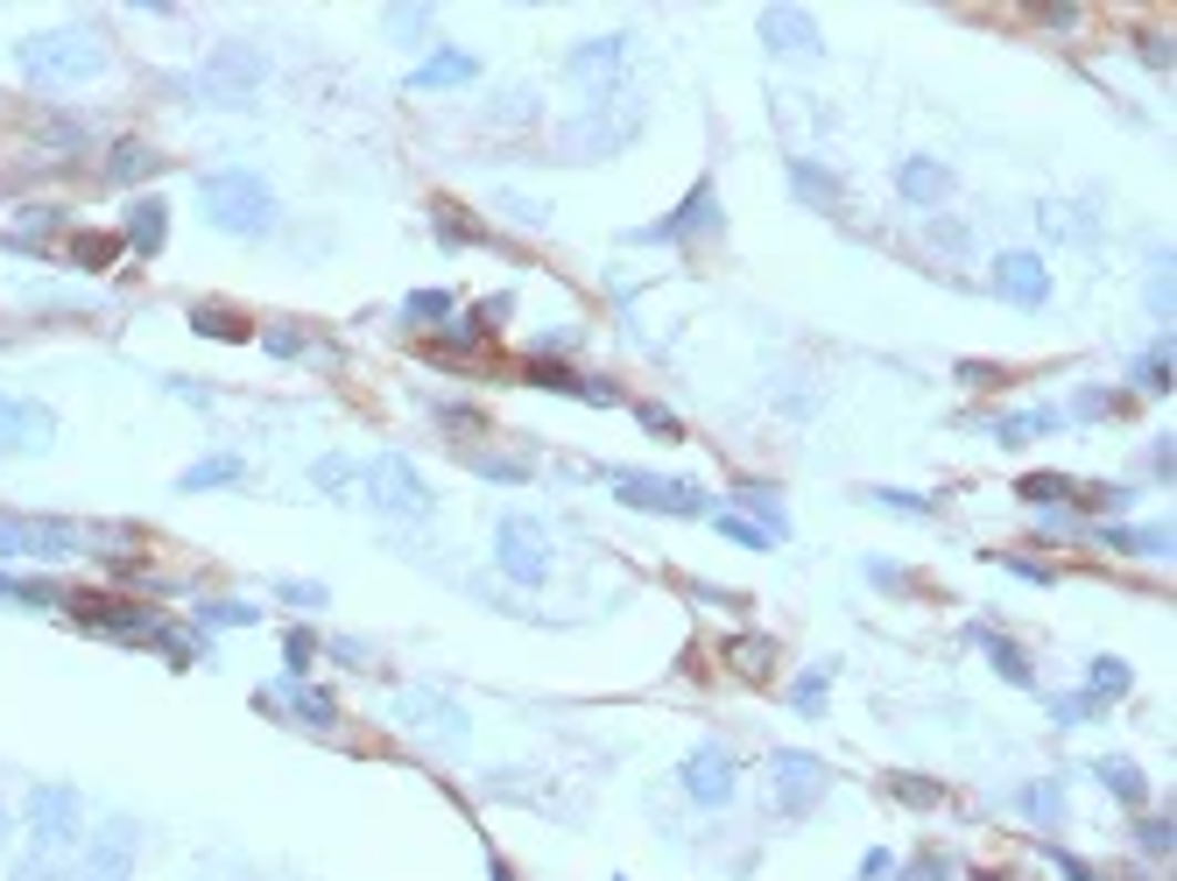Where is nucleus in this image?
Listing matches in <instances>:
<instances>
[{"instance_id": "nucleus-1", "label": "nucleus", "mask_w": 1177, "mask_h": 881, "mask_svg": "<svg viewBox=\"0 0 1177 881\" xmlns=\"http://www.w3.org/2000/svg\"><path fill=\"white\" fill-rule=\"evenodd\" d=\"M14 64H22L29 85H85L113 64V50L92 22H64V29H43V35H22V43H14Z\"/></svg>"}, {"instance_id": "nucleus-2", "label": "nucleus", "mask_w": 1177, "mask_h": 881, "mask_svg": "<svg viewBox=\"0 0 1177 881\" xmlns=\"http://www.w3.org/2000/svg\"><path fill=\"white\" fill-rule=\"evenodd\" d=\"M198 213L205 226H219L234 240H261L276 226V190H268L261 169H211L198 184Z\"/></svg>"}, {"instance_id": "nucleus-3", "label": "nucleus", "mask_w": 1177, "mask_h": 881, "mask_svg": "<svg viewBox=\"0 0 1177 881\" xmlns=\"http://www.w3.org/2000/svg\"><path fill=\"white\" fill-rule=\"evenodd\" d=\"M613 494H621L628 508H649V515H705V487H691V480H670V473H628V466H613Z\"/></svg>"}, {"instance_id": "nucleus-4", "label": "nucleus", "mask_w": 1177, "mask_h": 881, "mask_svg": "<svg viewBox=\"0 0 1177 881\" xmlns=\"http://www.w3.org/2000/svg\"><path fill=\"white\" fill-rule=\"evenodd\" d=\"M268 79V56L261 50H247V43H219L211 50V64H205V100H219V106H247L261 92Z\"/></svg>"}, {"instance_id": "nucleus-5", "label": "nucleus", "mask_w": 1177, "mask_h": 881, "mask_svg": "<svg viewBox=\"0 0 1177 881\" xmlns=\"http://www.w3.org/2000/svg\"><path fill=\"white\" fill-rule=\"evenodd\" d=\"M360 487H366V501L389 508V515H423V508H431V480H423L410 458H395V452L374 458V466L360 473Z\"/></svg>"}, {"instance_id": "nucleus-6", "label": "nucleus", "mask_w": 1177, "mask_h": 881, "mask_svg": "<svg viewBox=\"0 0 1177 881\" xmlns=\"http://www.w3.org/2000/svg\"><path fill=\"white\" fill-rule=\"evenodd\" d=\"M494 564L508 571L515 585H544V579H550V543H544V529L523 522V515H508V522L494 529Z\"/></svg>"}, {"instance_id": "nucleus-7", "label": "nucleus", "mask_w": 1177, "mask_h": 881, "mask_svg": "<svg viewBox=\"0 0 1177 881\" xmlns=\"http://www.w3.org/2000/svg\"><path fill=\"white\" fill-rule=\"evenodd\" d=\"M134 847H142V818H127V811L106 818V832L85 847L71 881H134Z\"/></svg>"}, {"instance_id": "nucleus-8", "label": "nucleus", "mask_w": 1177, "mask_h": 881, "mask_svg": "<svg viewBox=\"0 0 1177 881\" xmlns=\"http://www.w3.org/2000/svg\"><path fill=\"white\" fill-rule=\"evenodd\" d=\"M825 782H833V776H825L818 755H797V748H789V755H768V790H776V811H783V818H804V811L825 797Z\"/></svg>"}, {"instance_id": "nucleus-9", "label": "nucleus", "mask_w": 1177, "mask_h": 881, "mask_svg": "<svg viewBox=\"0 0 1177 881\" xmlns=\"http://www.w3.org/2000/svg\"><path fill=\"white\" fill-rule=\"evenodd\" d=\"M85 826V797L71 790V782H43V790L29 797V832H35V847H71Z\"/></svg>"}, {"instance_id": "nucleus-10", "label": "nucleus", "mask_w": 1177, "mask_h": 881, "mask_svg": "<svg viewBox=\"0 0 1177 881\" xmlns=\"http://www.w3.org/2000/svg\"><path fill=\"white\" fill-rule=\"evenodd\" d=\"M988 282H994V290L1009 297V303H1022V311L1051 303V268H1044V255H1036V247H1009V255H994Z\"/></svg>"}, {"instance_id": "nucleus-11", "label": "nucleus", "mask_w": 1177, "mask_h": 881, "mask_svg": "<svg viewBox=\"0 0 1177 881\" xmlns=\"http://www.w3.org/2000/svg\"><path fill=\"white\" fill-rule=\"evenodd\" d=\"M85 550V536L71 522H22V515H0V558H71Z\"/></svg>"}, {"instance_id": "nucleus-12", "label": "nucleus", "mask_w": 1177, "mask_h": 881, "mask_svg": "<svg viewBox=\"0 0 1177 881\" xmlns=\"http://www.w3.org/2000/svg\"><path fill=\"white\" fill-rule=\"evenodd\" d=\"M691 234H720V198H712V184H699L678 213H670L663 226H649L642 240H649V247H678V240H691Z\"/></svg>"}, {"instance_id": "nucleus-13", "label": "nucleus", "mask_w": 1177, "mask_h": 881, "mask_svg": "<svg viewBox=\"0 0 1177 881\" xmlns=\"http://www.w3.org/2000/svg\"><path fill=\"white\" fill-rule=\"evenodd\" d=\"M50 410L43 402H22V395H8L0 388V452H35V445H50Z\"/></svg>"}, {"instance_id": "nucleus-14", "label": "nucleus", "mask_w": 1177, "mask_h": 881, "mask_svg": "<svg viewBox=\"0 0 1177 881\" xmlns=\"http://www.w3.org/2000/svg\"><path fill=\"white\" fill-rule=\"evenodd\" d=\"M395 713L410 719V726H437L452 748H466V740H473V719L458 713L452 698H437V692H402V698H395Z\"/></svg>"}, {"instance_id": "nucleus-15", "label": "nucleus", "mask_w": 1177, "mask_h": 881, "mask_svg": "<svg viewBox=\"0 0 1177 881\" xmlns=\"http://www.w3.org/2000/svg\"><path fill=\"white\" fill-rule=\"evenodd\" d=\"M733 782H741V769H733V755H720V748H699L684 761V790L705 804V811H720V804L733 797Z\"/></svg>"}, {"instance_id": "nucleus-16", "label": "nucleus", "mask_w": 1177, "mask_h": 881, "mask_svg": "<svg viewBox=\"0 0 1177 881\" xmlns=\"http://www.w3.org/2000/svg\"><path fill=\"white\" fill-rule=\"evenodd\" d=\"M896 190H902L910 205H923V213H938V205L952 198V169H944L938 156H910V163L896 169Z\"/></svg>"}, {"instance_id": "nucleus-17", "label": "nucleus", "mask_w": 1177, "mask_h": 881, "mask_svg": "<svg viewBox=\"0 0 1177 881\" xmlns=\"http://www.w3.org/2000/svg\"><path fill=\"white\" fill-rule=\"evenodd\" d=\"M762 43H768V50H818L825 35H818V22H812L804 8H768V14H762Z\"/></svg>"}, {"instance_id": "nucleus-18", "label": "nucleus", "mask_w": 1177, "mask_h": 881, "mask_svg": "<svg viewBox=\"0 0 1177 881\" xmlns=\"http://www.w3.org/2000/svg\"><path fill=\"white\" fill-rule=\"evenodd\" d=\"M473 79H479V64L466 50H437V56H423V64H416L410 85L416 92H452V85H473Z\"/></svg>"}, {"instance_id": "nucleus-19", "label": "nucleus", "mask_w": 1177, "mask_h": 881, "mask_svg": "<svg viewBox=\"0 0 1177 881\" xmlns=\"http://www.w3.org/2000/svg\"><path fill=\"white\" fill-rule=\"evenodd\" d=\"M628 56V35H607V43H578L571 50V71L586 85H600V92H613V64Z\"/></svg>"}, {"instance_id": "nucleus-20", "label": "nucleus", "mask_w": 1177, "mask_h": 881, "mask_svg": "<svg viewBox=\"0 0 1177 881\" xmlns=\"http://www.w3.org/2000/svg\"><path fill=\"white\" fill-rule=\"evenodd\" d=\"M1099 543H1114V550H1135V558H1170V529L1164 522H1107V529H1093Z\"/></svg>"}, {"instance_id": "nucleus-21", "label": "nucleus", "mask_w": 1177, "mask_h": 881, "mask_svg": "<svg viewBox=\"0 0 1177 881\" xmlns=\"http://www.w3.org/2000/svg\"><path fill=\"white\" fill-rule=\"evenodd\" d=\"M282 698H289V713H297L303 726H332V719H339L332 692H303V684H268V698H261V705H268V713H276Z\"/></svg>"}, {"instance_id": "nucleus-22", "label": "nucleus", "mask_w": 1177, "mask_h": 881, "mask_svg": "<svg viewBox=\"0 0 1177 881\" xmlns=\"http://www.w3.org/2000/svg\"><path fill=\"white\" fill-rule=\"evenodd\" d=\"M1093 776H1099V782H1107V790H1114V797H1122V804H1128V811H1143V804H1149V776H1143V769H1135V761H1122V755H1099V761H1093Z\"/></svg>"}, {"instance_id": "nucleus-23", "label": "nucleus", "mask_w": 1177, "mask_h": 881, "mask_svg": "<svg viewBox=\"0 0 1177 881\" xmlns=\"http://www.w3.org/2000/svg\"><path fill=\"white\" fill-rule=\"evenodd\" d=\"M163 234H169V213H163V198H142V205L127 213V247H134V255H156V247H163Z\"/></svg>"}, {"instance_id": "nucleus-24", "label": "nucleus", "mask_w": 1177, "mask_h": 881, "mask_svg": "<svg viewBox=\"0 0 1177 881\" xmlns=\"http://www.w3.org/2000/svg\"><path fill=\"white\" fill-rule=\"evenodd\" d=\"M789 184H797L804 205H839V169H825V163H812V156L789 163Z\"/></svg>"}, {"instance_id": "nucleus-25", "label": "nucleus", "mask_w": 1177, "mask_h": 881, "mask_svg": "<svg viewBox=\"0 0 1177 881\" xmlns=\"http://www.w3.org/2000/svg\"><path fill=\"white\" fill-rule=\"evenodd\" d=\"M240 473H247L240 458H234V452H219V458H198V466H190L177 487H184V494H205V487H234Z\"/></svg>"}, {"instance_id": "nucleus-26", "label": "nucleus", "mask_w": 1177, "mask_h": 881, "mask_svg": "<svg viewBox=\"0 0 1177 881\" xmlns=\"http://www.w3.org/2000/svg\"><path fill=\"white\" fill-rule=\"evenodd\" d=\"M1022 818H1030V826H1057V818H1065V790H1057V782H1022Z\"/></svg>"}, {"instance_id": "nucleus-27", "label": "nucleus", "mask_w": 1177, "mask_h": 881, "mask_svg": "<svg viewBox=\"0 0 1177 881\" xmlns=\"http://www.w3.org/2000/svg\"><path fill=\"white\" fill-rule=\"evenodd\" d=\"M825 692H833V663H812L797 684H789V705H797L804 719H818L825 713Z\"/></svg>"}, {"instance_id": "nucleus-28", "label": "nucleus", "mask_w": 1177, "mask_h": 881, "mask_svg": "<svg viewBox=\"0 0 1177 881\" xmlns=\"http://www.w3.org/2000/svg\"><path fill=\"white\" fill-rule=\"evenodd\" d=\"M1036 219H1044L1051 234H1072L1078 247L1093 240V205H1036Z\"/></svg>"}, {"instance_id": "nucleus-29", "label": "nucleus", "mask_w": 1177, "mask_h": 881, "mask_svg": "<svg viewBox=\"0 0 1177 881\" xmlns=\"http://www.w3.org/2000/svg\"><path fill=\"white\" fill-rule=\"evenodd\" d=\"M712 529H720L726 543H741V550H776V536H768L762 522H747V515H733V508L712 515Z\"/></svg>"}, {"instance_id": "nucleus-30", "label": "nucleus", "mask_w": 1177, "mask_h": 881, "mask_svg": "<svg viewBox=\"0 0 1177 881\" xmlns=\"http://www.w3.org/2000/svg\"><path fill=\"white\" fill-rule=\"evenodd\" d=\"M980 649H988V663H994V670H1001V677H1009V684H1030V677H1036V670H1030V656H1022L1015 642L988 635V628H980Z\"/></svg>"}, {"instance_id": "nucleus-31", "label": "nucleus", "mask_w": 1177, "mask_h": 881, "mask_svg": "<svg viewBox=\"0 0 1177 881\" xmlns=\"http://www.w3.org/2000/svg\"><path fill=\"white\" fill-rule=\"evenodd\" d=\"M148 169H156V148H148V142H121V148L106 156V177H113V184H127V177H148Z\"/></svg>"}, {"instance_id": "nucleus-32", "label": "nucleus", "mask_w": 1177, "mask_h": 881, "mask_svg": "<svg viewBox=\"0 0 1177 881\" xmlns=\"http://www.w3.org/2000/svg\"><path fill=\"white\" fill-rule=\"evenodd\" d=\"M726 656H733V670L762 677V670L776 663V642H768V635H733V642H726Z\"/></svg>"}, {"instance_id": "nucleus-33", "label": "nucleus", "mask_w": 1177, "mask_h": 881, "mask_svg": "<svg viewBox=\"0 0 1177 881\" xmlns=\"http://www.w3.org/2000/svg\"><path fill=\"white\" fill-rule=\"evenodd\" d=\"M1044 705H1051L1057 726H1086V719L1107 713V698H1093V692H1065V698H1044Z\"/></svg>"}, {"instance_id": "nucleus-34", "label": "nucleus", "mask_w": 1177, "mask_h": 881, "mask_svg": "<svg viewBox=\"0 0 1177 881\" xmlns=\"http://www.w3.org/2000/svg\"><path fill=\"white\" fill-rule=\"evenodd\" d=\"M741 501H747V508L762 515V529L776 536V543L789 536V515H783V501H776V494H768V487H755V480H747V487H741Z\"/></svg>"}, {"instance_id": "nucleus-35", "label": "nucleus", "mask_w": 1177, "mask_h": 881, "mask_svg": "<svg viewBox=\"0 0 1177 881\" xmlns=\"http://www.w3.org/2000/svg\"><path fill=\"white\" fill-rule=\"evenodd\" d=\"M198 621H205V628H255L261 607H247V600H205Z\"/></svg>"}, {"instance_id": "nucleus-36", "label": "nucleus", "mask_w": 1177, "mask_h": 881, "mask_svg": "<svg viewBox=\"0 0 1177 881\" xmlns=\"http://www.w3.org/2000/svg\"><path fill=\"white\" fill-rule=\"evenodd\" d=\"M402 318L410 324H445L452 318V290H416L410 303H402Z\"/></svg>"}, {"instance_id": "nucleus-37", "label": "nucleus", "mask_w": 1177, "mask_h": 881, "mask_svg": "<svg viewBox=\"0 0 1177 881\" xmlns=\"http://www.w3.org/2000/svg\"><path fill=\"white\" fill-rule=\"evenodd\" d=\"M1128 684H1135V670H1128L1122 656H1093V698H1099V692H1107V698H1122Z\"/></svg>"}, {"instance_id": "nucleus-38", "label": "nucleus", "mask_w": 1177, "mask_h": 881, "mask_svg": "<svg viewBox=\"0 0 1177 881\" xmlns=\"http://www.w3.org/2000/svg\"><path fill=\"white\" fill-rule=\"evenodd\" d=\"M113 255H121V240H113V234H79V240H71V261H79V268H106Z\"/></svg>"}, {"instance_id": "nucleus-39", "label": "nucleus", "mask_w": 1177, "mask_h": 881, "mask_svg": "<svg viewBox=\"0 0 1177 881\" xmlns=\"http://www.w3.org/2000/svg\"><path fill=\"white\" fill-rule=\"evenodd\" d=\"M190 332H205V339H247V318H226V311H190Z\"/></svg>"}, {"instance_id": "nucleus-40", "label": "nucleus", "mask_w": 1177, "mask_h": 881, "mask_svg": "<svg viewBox=\"0 0 1177 881\" xmlns=\"http://www.w3.org/2000/svg\"><path fill=\"white\" fill-rule=\"evenodd\" d=\"M1135 381H1143V388H1164V395H1170V339H1164V346H1149V353H1143V367H1135Z\"/></svg>"}, {"instance_id": "nucleus-41", "label": "nucleus", "mask_w": 1177, "mask_h": 881, "mask_svg": "<svg viewBox=\"0 0 1177 881\" xmlns=\"http://www.w3.org/2000/svg\"><path fill=\"white\" fill-rule=\"evenodd\" d=\"M1072 410L1086 416V424H1099V416L1122 410V395H1114V388H1078V395H1072Z\"/></svg>"}, {"instance_id": "nucleus-42", "label": "nucleus", "mask_w": 1177, "mask_h": 881, "mask_svg": "<svg viewBox=\"0 0 1177 881\" xmlns=\"http://www.w3.org/2000/svg\"><path fill=\"white\" fill-rule=\"evenodd\" d=\"M311 480H318L324 494H345V487H353V466H345V458H339V452H324V458H318V466H311Z\"/></svg>"}, {"instance_id": "nucleus-43", "label": "nucleus", "mask_w": 1177, "mask_h": 881, "mask_svg": "<svg viewBox=\"0 0 1177 881\" xmlns=\"http://www.w3.org/2000/svg\"><path fill=\"white\" fill-rule=\"evenodd\" d=\"M867 501H881V508H896V515H931L923 494H902V487H867Z\"/></svg>"}, {"instance_id": "nucleus-44", "label": "nucleus", "mask_w": 1177, "mask_h": 881, "mask_svg": "<svg viewBox=\"0 0 1177 881\" xmlns=\"http://www.w3.org/2000/svg\"><path fill=\"white\" fill-rule=\"evenodd\" d=\"M1022 494H1030V501H1057V494H1072V480H1065V473H1030Z\"/></svg>"}, {"instance_id": "nucleus-45", "label": "nucleus", "mask_w": 1177, "mask_h": 881, "mask_svg": "<svg viewBox=\"0 0 1177 881\" xmlns=\"http://www.w3.org/2000/svg\"><path fill=\"white\" fill-rule=\"evenodd\" d=\"M276 592H282L289 607H324V585H318V579H282Z\"/></svg>"}, {"instance_id": "nucleus-46", "label": "nucleus", "mask_w": 1177, "mask_h": 881, "mask_svg": "<svg viewBox=\"0 0 1177 881\" xmlns=\"http://www.w3.org/2000/svg\"><path fill=\"white\" fill-rule=\"evenodd\" d=\"M423 22H431L423 8H395V14H389V35H402V43H416V35H423Z\"/></svg>"}, {"instance_id": "nucleus-47", "label": "nucleus", "mask_w": 1177, "mask_h": 881, "mask_svg": "<svg viewBox=\"0 0 1177 881\" xmlns=\"http://www.w3.org/2000/svg\"><path fill=\"white\" fill-rule=\"evenodd\" d=\"M889 790H896V797H910V804H938V797H944L938 782H923V776H896Z\"/></svg>"}, {"instance_id": "nucleus-48", "label": "nucleus", "mask_w": 1177, "mask_h": 881, "mask_svg": "<svg viewBox=\"0 0 1177 881\" xmlns=\"http://www.w3.org/2000/svg\"><path fill=\"white\" fill-rule=\"evenodd\" d=\"M479 480H500V487H515V480H529L515 458H479Z\"/></svg>"}, {"instance_id": "nucleus-49", "label": "nucleus", "mask_w": 1177, "mask_h": 881, "mask_svg": "<svg viewBox=\"0 0 1177 881\" xmlns=\"http://www.w3.org/2000/svg\"><path fill=\"white\" fill-rule=\"evenodd\" d=\"M1001 571H1015V579H1030V585H1051V571L1036 564V558H994Z\"/></svg>"}, {"instance_id": "nucleus-50", "label": "nucleus", "mask_w": 1177, "mask_h": 881, "mask_svg": "<svg viewBox=\"0 0 1177 881\" xmlns=\"http://www.w3.org/2000/svg\"><path fill=\"white\" fill-rule=\"evenodd\" d=\"M860 571H867V579H875V585H889V592L902 585V564H896V558H867Z\"/></svg>"}, {"instance_id": "nucleus-51", "label": "nucleus", "mask_w": 1177, "mask_h": 881, "mask_svg": "<svg viewBox=\"0 0 1177 881\" xmlns=\"http://www.w3.org/2000/svg\"><path fill=\"white\" fill-rule=\"evenodd\" d=\"M889 868H896V853H889V847H875V853L860 860V881H889Z\"/></svg>"}, {"instance_id": "nucleus-52", "label": "nucleus", "mask_w": 1177, "mask_h": 881, "mask_svg": "<svg viewBox=\"0 0 1177 881\" xmlns=\"http://www.w3.org/2000/svg\"><path fill=\"white\" fill-rule=\"evenodd\" d=\"M1143 847L1149 853H1170V818H1143Z\"/></svg>"}, {"instance_id": "nucleus-53", "label": "nucleus", "mask_w": 1177, "mask_h": 881, "mask_svg": "<svg viewBox=\"0 0 1177 881\" xmlns=\"http://www.w3.org/2000/svg\"><path fill=\"white\" fill-rule=\"evenodd\" d=\"M311 649H318V635H311V628H297V635H289V670L311 663Z\"/></svg>"}, {"instance_id": "nucleus-54", "label": "nucleus", "mask_w": 1177, "mask_h": 881, "mask_svg": "<svg viewBox=\"0 0 1177 881\" xmlns=\"http://www.w3.org/2000/svg\"><path fill=\"white\" fill-rule=\"evenodd\" d=\"M1149 311H1156V318H1170V268L1149 282Z\"/></svg>"}, {"instance_id": "nucleus-55", "label": "nucleus", "mask_w": 1177, "mask_h": 881, "mask_svg": "<svg viewBox=\"0 0 1177 881\" xmlns=\"http://www.w3.org/2000/svg\"><path fill=\"white\" fill-rule=\"evenodd\" d=\"M261 346H268V353H282V360H289V353H297V346H303V332H289V324H282V332H268V339H261Z\"/></svg>"}, {"instance_id": "nucleus-56", "label": "nucleus", "mask_w": 1177, "mask_h": 881, "mask_svg": "<svg viewBox=\"0 0 1177 881\" xmlns=\"http://www.w3.org/2000/svg\"><path fill=\"white\" fill-rule=\"evenodd\" d=\"M642 431H655V437H678V416H670V410H642Z\"/></svg>"}, {"instance_id": "nucleus-57", "label": "nucleus", "mask_w": 1177, "mask_h": 881, "mask_svg": "<svg viewBox=\"0 0 1177 881\" xmlns=\"http://www.w3.org/2000/svg\"><path fill=\"white\" fill-rule=\"evenodd\" d=\"M1051 868H1065V881H1099L1086 860H1072V853H1051Z\"/></svg>"}, {"instance_id": "nucleus-58", "label": "nucleus", "mask_w": 1177, "mask_h": 881, "mask_svg": "<svg viewBox=\"0 0 1177 881\" xmlns=\"http://www.w3.org/2000/svg\"><path fill=\"white\" fill-rule=\"evenodd\" d=\"M902 881H944V860H938V853H923V860H917V868L902 874Z\"/></svg>"}, {"instance_id": "nucleus-59", "label": "nucleus", "mask_w": 1177, "mask_h": 881, "mask_svg": "<svg viewBox=\"0 0 1177 881\" xmlns=\"http://www.w3.org/2000/svg\"><path fill=\"white\" fill-rule=\"evenodd\" d=\"M931 240L944 247V255H967V234H959V226H931Z\"/></svg>"}, {"instance_id": "nucleus-60", "label": "nucleus", "mask_w": 1177, "mask_h": 881, "mask_svg": "<svg viewBox=\"0 0 1177 881\" xmlns=\"http://www.w3.org/2000/svg\"><path fill=\"white\" fill-rule=\"evenodd\" d=\"M1036 14H1044L1051 29H1078V8H1036Z\"/></svg>"}, {"instance_id": "nucleus-61", "label": "nucleus", "mask_w": 1177, "mask_h": 881, "mask_svg": "<svg viewBox=\"0 0 1177 881\" xmlns=\"http://www.w3.org/2000/svg\"><path fill=\"white\" fill-rule=\"evenodd\" d=\"M0 839H8V818H0Z\"/></svg>"}, {"instance_id": "nucleus-62", "label": "nucleus", "mask_w": 1177, "mask_h": 881, "mask_svg": "<svg viewBox=\"0 0 1177 881\" xmlns=\"http://www.w3.org/2000/svg\"><path fill=\"white\" fill-rule=\"evenodd\" d=\"M980 881H1001V874H980Z\"/></svg>"}]
</instances>
